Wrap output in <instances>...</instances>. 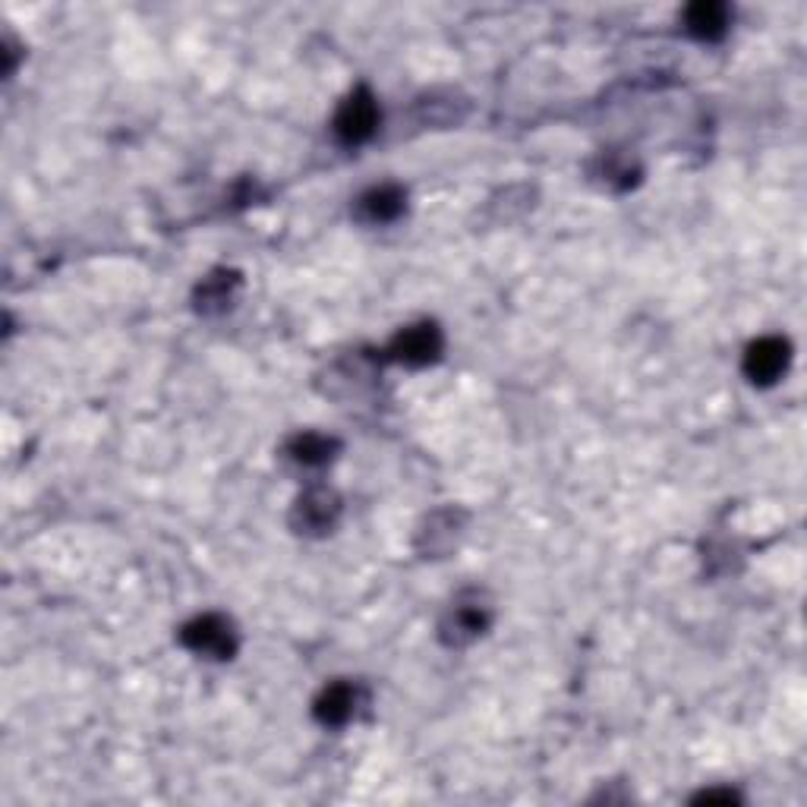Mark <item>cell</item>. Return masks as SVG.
I'll return each instance as SVG.
<instances>
[{
    "mask_svg": "<svg viewBox=\"0 0 807 807\" xmlns=\"http://www.w3.org/2000/svg\"><path fill=\"white\" fill-rule=\"evenodd\" d=\"M183 647H190L193 653L208 656V659H230L237 653V630L227 622L225 615H200L193 622H186L180 630Z\"/></svg>",
    "mask_w": 807,
    "mask_h": 807,
    "instance_id": "cell-1",
    "label": "cell"
},
{
    "mask_svg": "<svg viewBox=\"0 0 807 807\" xmlns=\"http://www.w3.org/2000/svg\"><path fill=\"white\" fill-rule=\"evenodd\" d=\"M378 101L373 99V92L366 89H356L351 92L344 104L338 107L334 114V133L344 146H360L366 139H373V133L378 129Z\"/></svg>",
    "mask_w": 807,
    "mask_h": 807,
    "instance_id": "cell-2",
    "label": "cell"
},
{
    "mask_svg": "<svg viewBox=\"0 0 807 807\" xmlns=\"http://www.w3.org/2000/svg\"><path fill=\"white\" fill-rule=\"evenodd\" d=\"M792 363V348L785 338H760L754 341L748 353H745V376L751 378L754 385H773L776 378L785 376Z\"/></svg>",
    "mask_w": 807,
    "mask_h": 807,
    "instance_id": "cell-3",
    "label": "cell"
},
{
    "mask_svg": "<svg viewBox=\"0 0 807 807\" xmlns=\"http://www.w3.org/2000/svg\"><path fill=\"white\" fill-rule=\"evenodd\" d=\"M388 353L395 360L407 363V366H427V363H432L442 353V331L432 326V322L404 328L401 334L391 341Z\"/></svg>",
    "mask_w": 807,
    "mask_h": 807,
    "instance_id": "cell-4",
    "label": "cell"
},
{
    "mask_svg": "<svg viewBox=\"0 0 807 807\" xmlns=\"http://www.w3.org/2000/svg\"><path fill=\"white\" fill-rule=\"evenodd\" d=\"M338 511L341 502L331 489H309L294 508V524L300 527V533H326L328 527H334Z\"/></svg>",
    "mask_w": 807,
    "mask_h": 807,
    "instance_id": "cell-5",
    "label": "cell"
},
{
    "mask_svg": "<svg viewBox=\"0 0 807 807\" xmlns=\"http://www.w3.org/2000/svg\"><path fill=\"white\" fill-rule=\"evenodd\" d=\"M404 205H407L404 190L391 186V183L373 186V190H366V193L356 200V218H363V221H370V225H388V221L401 218Z\"/></svg>",
    "mask_w": 807,
    "mask_h": 807,
    "instance_id": "cell-6",
    "label": "cell"
},
{
    "mask_svg": "<svg viewBox=\"0 0 807 807\" xmlns=\"http://www.w3.org/2000/svg\"><path fill=\"white\" fill-rule=\"evenodd\" d=\"M312 709H316V719L322 726H344L353 716V709H356V687L348 684V681L328 684Z\"/></svg>",
    "mask_w": 807,
    "mask_h": 807,
    "instance_id": "cell-7",
    "label": "cell"
},
{
    "mask_svg": "<svg viewBox=\"0 0 807 807\" xmlns=\"http://www.w3.org/2000/svg\"><path fill=\"white\" fill-rule=\"evenodd\" d=\"M684 25L694 38L701 42H716L729 29V7L726 3H694L684 13Z\"/></svg>",
    "mask_w": 807,
    "mask_h": 807,
    "instance_id": "cell-8",
    "label": "cell"
},
{
    "mask_svg": "<svg viewBox=\"0 0 807 807\" xmlns=\"http://www.w3.org/2000/svg\"><path fill=\"white\" fill-rule=\"evenodd\" d=\"M486 625H489V612L482 605L461 603L454 605V612L448 615V622H445V637L452 644H467V640L479 637L486 630Z\"/></svg>",
    "mask_w": 807,
    "mask_h": 807,
    "instance_id": "cell-9",
    "label": "cell"
},
{
    "mask_svg": "<svg viewBox=\"0 0 807 807\" xmlns=\"http://www.w3.org/2000/svg\"><path fill=\"white\" fill-rule=\"evenodd\" d=\"M334 448H338V442L328 439V435H319V432H300V435L291 439L287 454H291V461H297L303 467H322V464H328V461L334 457Z\"/></svg>",
    "mask_w": 807,
    "mask_h": 807,
    "instance_id": "cell-10",
    "label": "cell"
},
{
    "mask_svg": "<svg viewBox=\"0 0 807 807\" xmlns=\"http://www.w3.org/2000/svg\"><path fill=\"white\" fill-rule=\"evenodd\" d=\"M237 287V275L230 272H218V275H208L200 287V309L205 312H215V309H225L230 306V294Z\"/></svg>",
    "mask_w": 807,
    "mask_h": 807,
    "instance_id": "cell-11",
    "label": "cell"
},
{
    "mask_svg": "<svg viewBox=\"0 0 807 807\" xmlns=\"http://www.w3.org/2000/svg\"><path fill=\"white\" fill-rule=\"evenodd\" d=\"M697 802H704V805H716V802L731 805V802H738V795L735 792H704V795H697Z\"/></svg>",
    "mask_w": 807,
    "mask_h": 807,
    "instance_id": "cell-12",
    "label": "cell"
}]
</instances>
